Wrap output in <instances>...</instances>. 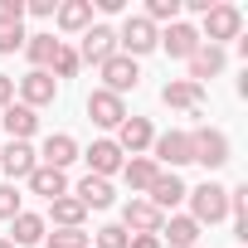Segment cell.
I'll use <instances>...</instances> for the list:
<instances>
[{"label": "cell", "mask_w": 248, "mask_h": 248, "mask_svg": "<svg viewBox=\"0 0 248 248\" xmlns=\"http://www.w3.org/2000/svg\"><path fill=\"white\" fill-rule=\"evenodd\" d=\"M175 15H180V0H151V5H146V20L156 25V20H170L175 25Z\"/></svg>", "instance_id": "cell-29"}, {"label": "cell", "mask_w": 248, "mask_h": 248, "mask_svg": "<svg viewBox=\"0 0 248 248\" xmlns=\"http://www.w3.org/2000/svg\"><path fill=\"white\" fill-rule=\"evenodd\" d=\"M88 166H93L88 175H102V180H107L112 170H122V146H117V141H93V151H88Z\"/></svg>", "instance_id": "cell-15"}, {"label": "cell", "mask_w": 248, "mask_h": 248, "mask_svg": "<svg viewBox=\"0 0 248 248\" xmlns=\"http://www.w3.org/2000/svg\"><path fill=\"white\" fill-rule=\"evenodd\" d=\"M112 54H117V34H112L107 25H93V30L83 34V54H78V59H88V63H97V68H102Z\"/></svg>", "instance_id": "cell-10"}, {"label": "cell", "mask_w": 248, "mask_h": 248, "mask_svg": "<svg viewBox=\"0 0 248 248\" xmlns=\"http://www.w3.org/2000/svg\"><path fill=\"white\" fill-rule=\"evenodd\" d=\"M161 233L170 238V248H195V243H200V224H195L190 214H175L170 224H161Z\"/></svg>", "instance_id": "cell-21"}, {"label": "cell", "mask_w": 248, "mask_h": 248, "mask_svg": "<svg viewBox=\"0 0 248 248\" xmlns=\"http://www.w3.org/2000/svg\"><path fill=\"white\" fill-rule=\"evenodd\" d=\"M127 229H122V224H107V229H97V248H127Z\"/></svg>", "instance_id": "cell-30"}, {"label": "cell", "mask_w": 248, "mask_h": 248, "mask_svg": "<svg viewBox=\"0 0 248 248\" xmlns=\"http://www.w3.org/2000/svg\"><path fill=\"white\" fill-rule=\"evenodd\" d=\"M117 132H122V141H117V146H122V151H132V156H137L141 146H151V122H146V117H127Z\"/></svg>", "instance_id": "cell-18"}, {"label": "cell", "mask_w": 248, "mask_h": 248, "mask_svg": "<svg viewBox=\"0 0 248 248\" xmlns=\"http://www.w3.org/2000/svg\"><path fill=\"white\" fill-rule=\"evenodd\" d=\"M93 20V0H68V5H59V30H88Z\"/></svg>", "instance_id": "cell-26"}, {"label": "cell", "mask_w": 248, "mask_h": 248, "mask_svg": "<svg viewBox=\"0 0 248 248\" xmlns=\"http://www.w3.org/2000/svg\"><path fill=\"white\" fill-rule=\"evenodd\" d=\"M10 97H15V78H5V73H0V112L10 107Z\"/></svg>", "instance_id": "cell-36"}, {"label": "cell", "mask_w": 248, "mask_h": 248, "mask_svg": "<svg viewBox=\"0 0 248 248\" xmlns=\"http://www.w3.org/2000/svg\"><path fill=\"white\" fill-rule=\"evenodd\" d=\"M122 175H127V185H132V190H151V180L161 175V166H156V161H146V156H137V161L122 166Z\"/></svg>", "instance_id": "cell-24"}, {"label": "cell", "mask_w": 248, "mask_h": 248, "mask_svg": "<svg viewBox=\"0 0 248 248\" xmlns=\"http://www.w3.org/2000/svg\"><path fill=\"white\" fill-rule=\"evenodd\" d=\"M78 204H83V209H107V204H112V185H107L102 175H83V180H78Z\"/></svg>", "instance_id": "cell-17"}, {"label": "cell", "mask_w": 248, "mask_h": 248, "mask_svg": "<svg viewBox=\"0 0 248 248\" xmlns=\"http://www.w3.org/2000/svg\"><path fill=\"white\" fill-rule=\"evenodd\" d=\"M117 44H127V59H132V54H151V49H156V25H151L146 15H132Z\"/></svg>", "instance_id": "cell-7"}, {"label": "cell", "mask_w": 248, "mask_h": 248, "mask_svg": "<svg viewBox=\"0 0 248 248\" xmlns=\"http://www.w3.org/2000/svg\"><path fill=\"white\" fill-rule=\"evenodd\" d=\"M30 59H34V68H49L54 59H59V49H63V39H54V34H30Z\"/></svg>", "instance_id": "cell-25"}, {"label": "cell", "mask_w": 248, "mask_h": 248, "mask_svg": "<svg viewBox=\"0 0 248 248\" xmlns=\"http://www.w3.org/2000/svg\"><path fill=\"white\" fill-rule=\"evenodd\" d=\"M68 161H78V141H73V137H63V132H59V137H49V141H44V166H49V170H63Z\"/></svg>", "instance_id": "cell-19"}, {"label": "cell", "mask_w": 248, "mask_h": 248, "mask_svg": "<svg viewBox=\"0 0 248 248\" xmlns=\"http://www.w3.org/2000/svg\"><path fill=\"white\" fill-rule=\"evenodd\" d=\"M102 83H107V93H127V88H137L141 83V68H137V59H127V54H112L107 63H102Z\"/></svg>", "instance_id": "cell-4"}, {"label": "cell", "mask_w": 248, "mask_h": 248, "mask_svg": "<svg viewBox=\"0 0 248 248\" xmlns=\"http://www.w3.org/2000/svg\"><path fill=\"white\" fill-rule=\"evenodd\" d=\"M54 73H59V78H73V73H78V54H73V49H59V59H54Z\"/></svg>", "instance_id": "cell-33"}, {"label": "cell", "mask_w": 248, "mask_h": 248, "mask_svg": "<svg viewBox=\"0 0 248 248\" xmlns=\"http://www.w3.org/2000/svg\"><path fill=\"white\" fill-rule=\"evenodd\" d=\"M20 93H25V107H44V102H54V73H44V68L25 73V78H20Z\"/></svg>", "instance_id": "cell-14"}, {"label": "cell", "mask_w": 248, "mask_h": 248, "mask_svg": "<svg viewBox=\"0 0 248 248\" xmlns=\"http://www.w3.org/2000/svg\"><path fill=\"white\" fill-rule=\"evenodd\" d=\"M25 49V30L20 25H0V54H15Z\"/></svg>", "instance_id": "cell-31"}, {"label": "cell", "mask_w": 248, "mask_h": 248, "mask_svg": "<svg viewBox=\"0 0 248 248\" xmlns=\"http://www.w3.org/2000/svg\"><path fill=\"white\" fill-rule=\"evenodd\" d=\"M49 248H88V233L83 229H54L49 233Z\"/></svg>", "instance_id": "cell-28"}, {"label": "cell", "mask_w": 248, "mask_h": 248, "mask_svg": "<svg viewBox=\"0 0 248 248\" xmlns=\"http://www.w3.org/2000/svg\"><path fill=\"white\" fill-rule=\"evenodd\" d=\"M49 204H54V224H59V229H78V224H83V204H78L73 195H59V200H49Z\"/></svg>", "instance_id": "cell-27"}, {"label": "cell", "mask_w": 248, "mask_h": 248, "mask_svg": "<svg viewBox=\"0 0 248 248\" xmlns=\"http://www.w3.org/2000/svg\"><path fill=\"white\" fill-rule=\"evenodd\" d=\"M156 44H166V54H170V59H190L204 39H200V30H190V25H180V20H175L166 34H156Z\"/></svg>", "instance_id": "cell-9"}, {"label": "cell", "mask_w": 248, "mask_h": 248, "mask_svg": "<svg viewBox=\"0 0 248 248\" xmlns=\"http://www.w3.org/2000/svg\"><path fill=\"white\" fill-rule=\"evenodd\" d=\"M185 195H190V190H185V180H180V175H175V170H170V175H166V170H161V175H156V180H151V204H156V209H161V214H166V209H175V204H180V200H185Z\"/></svg>", "instance_id": "cell-12"}, {"label": "cell", "mask_w": 248, "mask_h": 248, "mask_svg": "<svg viewBox=\"0 0 248 248\" xmlns=\"http://www.w3.org/2000/svg\"><path fill=\"white\" fill-rule=\"evenodd\" d=\"M127 248H161V233H132Z\"/></svg>", "instance_id": "cell-35"}, {"label": "cell", "mask_w": 248, "mask_h": 248, "mask_svg": "<svg viewBox=\"0 0 248 248\" xmlns=\"http://www.w3.org/2000/svg\"><path fill=\"white\" fill-rule=\"evenodd\" d=\"M185 200H190V209H195V214H190L195 224H219V219L229 214V190H224V185H214V180H204V185H200V190H190Z\"/></svg>", "instance_id": "cell-1"}, {"label": "cell", "mask_w": 248, "mask_h": 248, "mask_svg": "<svg viewBox=\"0 0 248 248\" xmlns=\"http://www.w3.org/2000/svg\"><path fill=\"white\" fill-rule=\"evenodd\" d=\"M238 30H243V15H238L233 5H209V10H204V34H200V39H204V44H219V39H233Z\"/></svg>", "instance_id": "cell-2"}, {"label": "cell", "mask_w": 248, "mask_h": 248, "mask_svg": "<svg viewBox=\"0 0 248 248\" xmlns=\"http://www.w3.org/2000/svg\"><path fill=\"white\" fill-rule=\"evenodd\" d=\"M20 15H25L20 0H0V25H20Z\"/></svg>", "instance_id": "cell-34"}, {"label": "cell", "mask_w": 248, "mask_h": 248, "mask_svg": "<svg viewBox=\"0 0 248 248\" xmlns=\"http://www.w3.org/2000/svg\"><path fill=\"white\" fill-rule=\"evenodd\" d=\"M0 122H5V132H10L15 141H25V137H30V132L39 127V117H34V107H25V102H20V107L10 102V107H5V117H0Z\"/></svg>", "instance_id": "cell-22"}, {"label": "cell", "mask_w": 248, "mask_h": 248, "mask_svg": "<svg viewBox=\"0 0 248 248\" xmlns=\"http://www.w3.org/2000/svg\"><path fill=\"white\" fill-rule=\"evenodd\" d=\"M190 151H195V161H204L214 170V166L229 161V137L214 132V127H200V132H190Z\"/></svg>", "instance_id": "cell-3"}, {"label": "cell", "mask_w": 248, "mask_h": 248, "mask_svg": "<svg viewBox=\"0 0 248 248\" xmlns=\"http://www.w3.org/2000/svg\"><path fill=\"white\" fill-rule=\"evenodd\" d=\"M20 214V195H15V185H0V219H15Z\"/></svg>", "instance_id": "cell-32"}, {"label": "cell", "mask_w": 248, "mask_h": 248, "mask_svg": "<svg viewBox=\"0 0 248 248\" xmlns=\"http://www.w3.org/2000/svg\"><path fill=\"white\" fill-rule=\"evenodd\" d=\"M122 224H127V229H137V233H161L166 214H161L151 200H132L127 209H122Z\"/></svg>", "instance_id": "cell-8"}, {"label": "cell", "mask_w": 248, "mask_h": 248, "mask_svg": "<svg viewBox=\"0 0 248 248\" xmlns=\"http://www.w3.org/2000/svg\"><path fill=\"white\" fill-rule=\"evenodd\" d=\"M30 190H34V195H44V200H59V195H68V180H63V170L34 166V175H30Z\"/></svg>", "instance_id": "cell-20"}, {"label": "cell", "mask_w": 248, "mask_h": 248, "mask_svg": "<svg viewBox=\"0 0 248 248\" xmlns=\"http://www.w3.org/2000/svg\"><path fill=\"white\" fill-rule=\"evenodd\" d=\"M0 166H5L10 180H30L39 161H34V151H30L25 141H10V146H0Z\"/></svg>", "instance_id": "cell-11"}, {"label": "cell", "mask_w": 248, "mask_h": 248, "mask_svg": "<svg viewBox=\"0 0 248 248\" xmlns=\"http://www.w3.org/2000/svg\"><path fill=\"white\" fill-rule=\"evenodd\" d=\"M39 238H44V219H39V214H25V209H20V214L10 219V243L20 248V243H39Z\"/></svg>", "instance_id": "cell-23"}, {"label": "cell", "mask_w": 248, "mask_h": 248, "mask_svg": "<svg viewBox=\"0 0 248 248\" xmlns=\"http://www.w3.org/2000/svg\"><path fill=\"white\" fill-rule=\"evenodd\" d=\"M219 68H224V49H219V44H200V49L190 54V83L204 88V78H214Z\"/></svg>", "instance_id": "cell-13"}, {"label": "cell", "mask_w": 248, "mask_h": 248, "mask_svg": "<svg viewBox=\"0 0 248 248\" xmlns=\"http://www.w3.org/2000/svg\"><path fill=\"white\" fill-rule=\"evenodd\" d=\"M0 248H15V243H10V238H0Z\"/></svg>", "instance_id": "cell-37"}, {"label": "cell", "mask_w": 248, "mask_h": 248, "mask_svg": "<svg viewBox=\"0 0 248 248\" xmlns=\"http://www.w3.org/2000/svg\"><path fill=\"white\" fill-rule=\"evenodd\" d=\"M88 117L97 122V127H122V122H127V107H122V97H117V93L97 88V93L88 97Z\"/></svg>", "instance_id": "cell-5"}, {"label": "cell", "mask_w": 248, "mask_h": 248, "mask_svg": "<svg viewBox=\"0 0 248 248\" xmlns=\"http://www.w3.org/2000/svg\"><path fill=\"white\" fill-rule=\"evenodd\" d=\"M161 102H166V107H200V102H204V88L190 83V78H180V83H166V88H161Z\"/></svg>", "instance_id": "cell-16"}, {"label": "cell", "mask_w": 248, "mask_h": 248, "mask_svg": "<svg viewBox=\"0 0 248 248\" xmlns=\"http://www.w3.org/2000/svg\"><path fill=\"white\" fill-rule=\"evenodd\" d=\"M156 161L161 166H190L195 161V151H190V132H166V137H156Z\"/></svg>", "instance_id": "cell-6"}]
</instances>
